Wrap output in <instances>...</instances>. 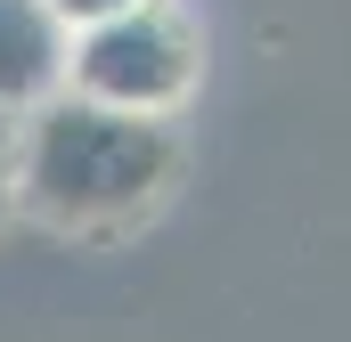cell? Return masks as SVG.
<instances>
[{"label":"cell","mask_w":351,"mask_h":342,"mask_svg":"<svg viewBox=\"0 0 351 342\" xmlns=\"http://www.w3.org/2000/svg\"><path fill=\"white\" fill-rule=\"evenodd\" d=\"M49 8L82 33V25H106V16H123V8H139V0H49Z\"/></svg>","instance_id":"obj_5"},{"label":"cell","mask_w":351,"mask_h":342,"mask_svg":"<svg viewBox=\"0 0 351 342\" xmlns=\"http://www.w3.org/2000/svg\"><path fill=\"white\" fill-rule=\"evenodd\" d=\"M196 74H204V33L180 0H139L106 25H82L66 57V90L131 114H180Z\"/></svg>","instance_id":"obj_2"},{"label":"cell","mask_w":351,"mask_h":342,"mask_svg":"<svg viewBox=\"0 0 351 342\" xmlns=\"http://www.w3.org/2000/svg\"><path fill=\"white\" fill-rule=\"evenodd\" d=\"M172 114H131L82 90L41 98L16 122V220L49 237H123L180 179Z\"/></svg>","instance_id":"obj_1"},{"label":"cell","mask_w":351,"mask_h":342,"mask_svg":"<svg viewBox=\"0 0 351 342\" xmlns=\"http://www.w3.org/2000/svg\"><path fill=\"white\" fill-rule=\"evenodd\" d=\"M74 25L49 0H0V114H33L66 90Z\"/></svg>","instance_id":"obj_3"},{"label":"cell","mask_w":351,"mask_h":342,"mask_svg":"<svg viewBox=\"0 0 351 342\" xmlns=\"http://www.w3.org/2000/svg\"><path fill=\"white\" fill-rule=\"evenodd\" d=\"M16 122L25 114H0V228L16 220Z\"/></svg>","instance_id":"obj_4"}]
</instances>
